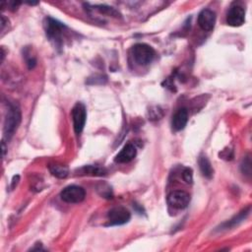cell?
<instances>
[{
  "label": "cell",
  "mask_w": 252,
  "mask_h": 252,
  "mask_svg": "<svg viewBox=\"0 0 252 252\" xmlns=\"http://www.w3.org/2000/svg\"><path fill=\"white\" fill-rule=\"evenodd\" d=\"M249 212H250V207H247L246 209L242 210L239 214L234 216L232 219H230L229 222L223 224L220 227V229H229L230 228H233V227L237 226L238 224H240L242 221H244L247 218V216L249 215Z\"/></svg>",
  "instance_id": "cell-13"
},
{
  "label": "cell",
  "mask_w": 252,
  "mask_h": 252,
  "mask_svg": "<svg viewBox=\"0 0 252 252\" xmlns=\"http://www.w3.org/2000/svg\"><path fill=\"white\" fill-rule=\"evenodd\" d=\"M188 121V111L184 108L180 109L173 116L172 126L175 131H181L184 129Z\"/></svg>",
  "instance_id": "cell-11"
},
{
  "label": "cell",
  "mask_w": 252,
  "mask_h": 252,
  "mask_svg": "<svg viewBox=\"0 0 252 252\" xmlns=\"http://www.w3.org/2000/svg\"><path fill=\"white\" fill-rule=\"evenodd\" d=\"M24 55H25V59H26V63L28 65V68L31 70L33 68H35V66L37 65V59L35 56H33L30 52L29 48H26L24 51Z\"/></svg>",
  "instance_id": "cell-17"
},
{
  "label": "cell",
  "mask_w": 252,
  "mask_h": 252,
  "mask_svg": "<svg viewBox=\"0 0 252 252\" xmlns=\"http://www.w3.org/2000/svg\"><path fill=\"white\" fill-rule=\"evenodd\" d=\"M241 172L243 175H251V160L249 157H246L241 163Z\"/></svg>",
  "instance_id": "cell-18"
},
{
  "label": "cell",
  "mask_w": 252,
  "mask_h": 252,
  "mask_svg": "<svg viewBox=\"0 0 252 252\" xmlns=\"http://www.w3.org/2000/svg\"><path fill=\"white\" fill-rule=\"evenodd\" d=\"M216 19L217 16L213 10L204 9L198 15V24L202 30L209 32L215 28Z\"/></svg>",
  "instance_id": "cell-9"
},
{
  "label": "cell",
  "mask_w": 252,
  "mask_h": 252,
  "mask_svg": "<svg viewBox=\"0 0 252 252\" xmlns=\"http://www.w3.org/2000/svg\"><path fill=\"white\" fill-rule=\"evenodd\" d=\"M130 212L124 207H115L108 213L109 224L107 226H121L129 222Z\"/></svg>",
  "instance_id": "cell-6"
},
{
  "label": "cell",
  "mask_w": 252,
  "mask_h": 252,
  "mask_svg": "<svg viewBox=\"0 0 252 252\" xmlns=\"http://www.w3.org/2000/svg\"><path fill=\"white\" fill-rule=\"evenodd\" d=\"M183 179L186 183H193V172L189 167H186L184 169L183 173Z\"/></svg>",
  "instance_id": "cell-19"
},
{
  "label": "cell",
  "mask_w": 252,
  "mask_h": 252,
  "mask_svg": "<svg viewBox=\"0 0 252 252\" xmlns=\"http://www.w3.org/2000/svg\"><path fill=\"white\" fill-rule=\"evenodd\" d=\"M245 22V10L242 6L233 5L227 14V23L230 27H239Z\"/></svg>",
  "instance_id": "cell-8"
},
{
  "label": "cell",
  "mask_w": 252,
  "mask_h": 252,
  "mask_svg": "<svg viewBox=\"0 0 252 252\" xmlns=\"http://www.w3.org/2000/svg\"><path fill=\"white\" fill-rule=\"evenodd\" d=\"M72 119L74 131L77 135H80L85 127L87 120V110L82 103H77L72 109Z\"/></svg>",
  "instance_id": "cell-4"
},
{
  "label": "cell",
  "mask_w": 252,
  "mask_h": 252,
  "mask_svg": "<svg viewBox=\"0 0 252 252\" xmlns=\"http://www.w3.org/2000/svg\"><path fill=\"white\" fill-rule=\"evenodd\" d=\"M21 122V112L16 105H9L4 121V137L9 140L16 132Z\"/></svg>",
  "instance_id": "cell-3"
},
{
  "label": "cell",
  "mask_w": 252,
  "mask_h": 252,
  "mask_svg": "<svg viewBox=\"0 0 252 252\" xmlns=\"http://www.w3.org/2000/svg\"><path fill=\"white\" fill-rule=\"evenodd\" d=\"M131 54L138 65L147 66L155 59L156 51L147 44H136L131 48Z\"/></svg>",
  "instance_id": "cell-1"
},
{
  "label": "cell",
  "mask_w": 252,
  "mask_h": 252,
  "mask_svg": "<svg viewBox=\"0 0 252 252\" xmlns=\"http://www.w3.org/2000/svg\"><path fill=\"white\" fill-rule=\"evenodd\" d=\"M83 174H86L89 176H94V177H103L107 175V170L105 167L97 166V165H87L84 166L81 170Z\"/></svg>",
  "instance_id": "cell-15"
},
{
  "label": "cell",
  "mask_w": 252,
  "mask_h": 252,
  "mask_svg": "<svg viewBox=\"0 0 252 252\" xmlns=\"http://www.w3.org/2000/svg\"><path fill=\"white\" fill-rule=\"evenodd\" d=\"M50 174L57 179H65L69 175V170L66 165L60 163H51L48 165Z\"/></svg>",
  "instance_id": "cell-14"
},
{
  "label": "cell",
  "mask_w": 252,
  "mask_h": 252,
  "mask_svg": "<svg viewBox=\"0 0 252 252\" xmlns=\"http://www.w3.org/2000/svg\"><path fill=\"white\" fill-rule=\"evenodd\" d=\"M190 202V195L183 190L173 191L167 196V203L176 209H185Z\"/></svg>",
  "instance_id": "cell-7"
},
{
  "label": "cell",
  "mask_w": 252,
  "mask_h": 252,
  "mask_svg": "<svg viewBox=\"0 0 252 252\" xmlns=\"http://www.w3.org/2000/svg\"><path fill=\"white\" fill-rule=\"evenodd\" d=\"M60 197L66 203H80L85 200L86 191L79 185H69L61 191Z\"/></svg>",
  "instance_id": "cell-5"
},
{
  "label": "cell",
  "mask_w": 252,
  "mask_h": 252,
  "mask_svg": "<svg viewBox=\"0 0 252 252\" xmlns=\"http://www.w3.org/2000/svg\"><path fill=\"white\" fill-rule=\"evenodd\" d=\"M95 9L98 10L101 14H104V15H109V16H113V17H116V18L120 17L119 12L116 9H115L114 7H112V6L96 5Z\"/></svg>",
  "instance_id": "cell-16"
},
{
  "label": "cell",
  "mask_w": 252,
  "mask_h": 252,
  "mask_svg": "<svg viewBox=\"0 0 252 252\" xmlns=\"http://www.w3.org/2000/svg\"><path fill=\"white\" fill-rule=\"evenodd\" d=\"M137 150L133 144H126L123 149L115 156V160L118 163H126L135 159Z\"/></svg>",
  "instance_id": "cell-10"
},
{
  "label": "cell",
  "mask_w": 252,
  "mask_h": 252,
  "mask_svg": "<svg viewBox=\"0 0 252 252\" xmlns=\"http://www.w3.org/2000/svg\"><path fill=\"white\" fill-rule=\"evenodd\" d=\"M19 179H20V178H19V176H15V177L13 178V182H12V188H14V187H15V185H17Z\"/></svg>",
  "instance_id": "cell-20"
},
{
  "label": "cell",
  "mask_w": 252,
  "mask_h": 252,
  "mask_svg": "<svg viewBox=\"0 0 252 252\" xmlns=\"http://www.w3.org/2000/svg\"><path fill=\"white\" fill-rule=\"evenodd\" d=\"M198 164L202 176L208 180H211L214 176V170L209 159L205 155H201L198 159Z\"/></svg>",
  "instance_id": "cell-12"
},
{
  "label": "cell",
  "mask_w": 252,
  "mask_h": 252,
  "mask_svg": "<svg viewBox=\"0 0 252 252\" xmlns=\"http://www.w3.org/2000/svg\"><path fill=\"white\" fill-rule=\"evenodd\" d=\"M66 29V26L57 20H54L50 17L46 18L45 20V30L49 41L54 43L56 47H61L63 44V32Z\"/></svg>",
  "instance_id": "cell-2"
}]
</instances>
